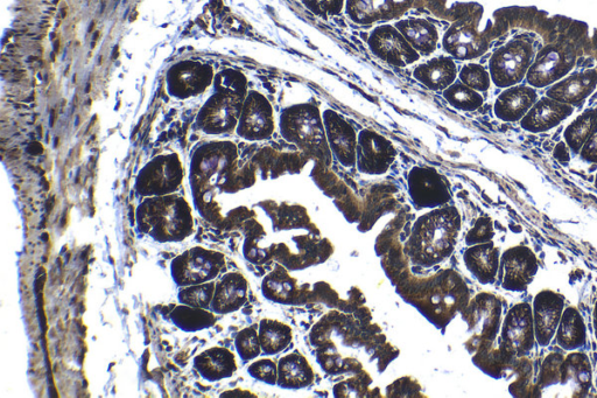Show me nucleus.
<instances>
[{"mask_svg": "<svg viewBox=\"0 0 597 398\" xmlns=\"http://www.w3.org/2000/svg\"><path fill=\"white\" fill-rule=\"evenodd\" d=\"M388 277L404 302L416 307L439 330H445L470 300L465 279L453 269L440 270L430 277H414L407 263Z\"/></svg>", "mask_w": 597, "mask_h": 398, "instance_id": "obj_1", "label": "nucleus"}, {"mask_svg": "<svg viewBox=\"0 0 597 398\" xmlns=\"http://www.w3.org/2000/svg\"><path fill=\"white\" fill-rule=\"evenodd\" d=\"M462 227L459 209L444 206L419 216L404 243V253L417 267L430 269L454 253Z\"/></svg>", "mask_w": 597, "mask_h": 398, "instance_id": "obj_2", "label": "nucleus"}, {"mask_svg": "<svg viewBox=\"0 0 597 398\" xmlns=\"http://www.w3.org/2000/svg\"><path fill=\"white\" fill-rule=\"evenodd\" d=\"M136 228L157 243L184 242L194 233L191 207L177 195L147 199L137 209Z\"/></svg>", "mask_w": 597, "mask_h": 398, "instance_id": "obj_3", "label": "nucleus"}, {"mask_svg": "<svg viewBox=\"0 0 597 398\" xmlns=\"http://www.w3.org/2000/svg\"><path fill=\"white\" fill-rule=\"evenodd\" d=\"M593 387V366L584 352L546 356L536 381L537 397H586Z\"/></svg>", "mask_w": 597, "mask_h": 398, "instance_id": "obj_4", "label": "nucleus"}, {"mask_svg": "<svg viewBox=\"0 0 597 398\" xmlns=\"http://www.w3.org/2000/svg\"><path fill=\"white\" fill-rule=\"evenodd\" d=\"M279 128L286 142L297 146L315 163L332 165L325 123L316 104L299 103L285 108L280 114Z\"/></svg>", "mask_w": 597, "mask_h": 398, "instance_id": "obj_5", "label": "nucleus"}, {"mask_svg": "<svg viewBox=\"0 0 597 398\" xmlns=\"http://www.w3.org/2000/svg\"><path fill=\"white\" fill-rule=\"evenodd\" d=\"M503 304L500 297L490 292H481L462 310L461 316L467 324L469 338L465 347L469 354L477 349L494 344L502 327Z\"/></svg>", "mask_w": 597, "mask_h": 398, "instance_id": "obj_6", "label": "nucleus"}, {"mask_svg": "<svg viewBox=\"0 0 597 398\" xmlns=\"http://www.w3.org/2000/svg\"><path fill=\"white\" fill-rule=\"evenodd\" d=\"M227 269V260L220 251L193 247L171 262V277L179 288L214 282Z\"/></svg>", "mask_w": 597, "mask_h": 398, "instance_id": "obj_7", "label": "nucleus"}, {"mask_svg": "<svg viewBox=\"0 0 597 398\" xmlns=\"http://www.w3.org/2000/svg\"><path fill=\"white\" fill-rule=\"evenodd\" d=\"M535 59V47L530 41L511 40L491 55L488 67L491 81L502 89L521 85Z\"/></svg>", "mask_w": 597, "mask_h": 398, "instance_id": "obj_8", "label": "nucleus"}, {"mask_svg": "<svg viewBox=\"0 0 597 398\" xmlns=\"http://www.w3.org/2000/svg\"><path fill=\"white\" fill-rule=\"evenodd\" d=\"M320 236L309 233L294 236V250L285 242L275 243L273 261L283 264L290 271L305 270L327 262L335 248L332 242Z\"/></svg>", "mask_w": 597, "mask_h": 398, "instance_id": "obj_9", "label": "nucleus"}, {"mask_svg": "<svg viewBox=\"0 0 597 398\" xmlns=\"http://www.w3.org/2000/svg\"><path fill=\"white\" fill-rule=\"evenodd\" d=\"M407 193L418 211L447 206L453 199L446 177L430 166L412 167L407 174Z\"/></svg>", "mask_w": 597, "mask_h": 398, "instance_id": "obj_10", "label": "nucleus"}, {"mask_svg": "<svg viewBox=\"0 0 597 398\" xmlns=\"http://www.w3.org/2000/svg\"><path fill=\"white\" fill-rule=\"evenodd\" d=\"M397 158L395 145L388 138L371 129L358 134L356 167L367 176H383L388 173Z\"/></svg>", "mask_w": 597, "mask_h": 398, "instance_id": "obj_11", "label": "nucleus"}, {"mask_svg": "<svg viewBox=\"0 0 597 398\" xmlns=\"http://www.w3.org/2000/svg\"><path fill=\"white\" fill-rule=\"evenodd\" d=\"M368 46L376 58L393 67L411 66L421 58L395 25L376 26L370 33Z\"/></svg>", "mask_w": 597, "mask_h": 398, "instance_id": "obj_12", "label": "nucleus"}, {"mask_svg": "<svg viewBox=\"0 0 597 398\" xmlns=\"http://www.w3.org/2000/svg\"><path fill=\"white\" fill-rule=\"evenodd\" d=\"M498 338L517 358L532 352L537 340L532 306L529 303H517L511 307L502 321Z\"/></svg>", "mask_w": 597, "mask_h": 398, "instance_id": "obj_13", "label": "nucleus"}, {"mask_svg": "<svg viewBox=\"0 0 597 398\" xmlns=\"http://www.w3.org/2000/svg\"><path fill=\"white\" fill-rule=\"evenodd\" d=\"M538 258L531 248L519 244L504 251L501 255L500 281L502 288L509 292L528 290L538 274Z\"/></svg>", "mask_w": 597, "mask_h": 398, "instance_id": "obj_14", "label": "nucleus"}, {"mask_svg": "<svg viewBox=\"0 0 597 398\" xmlns=\"http://www.w3.org/2000/svg\"><path fill=\"white\" fill-rule=\"evenodd\" d=\"M262 295L275 304L301 306L313 302V285H300L289 269L277 263L275 269L263 278Z\"/></svg>", "mask_w": 597, "mask_h": 398, "instance_id": "obj_15", "label": "nucleus"}, {"mask_svg": "<svg viewBox=\"0 0 597 398\" xmlns=\"http://www.w3.org/2000/svg\"><path fill=\"white\" fill-rule=\"evenodd\" d=\"M182 180V167L177 156H164L153 160L140 172L137 179L139 194L165 195L177 190Z\"/></svg>", "mask_w": 597, "mask_h": 398, "instance_id": "obj_16", "label": "nucleus"}, {"mask_svg": "<svg viewBox=\"0 0 597 398\" xmlns=\"http://www.w3.org/2000/svg\"><path fill=\"white\" fill-rule=\"evenodd\" d=\"M275 116L265 96L251 92L245 100L237 134L250 142L266 141L275 134Z\"/></svg>", "mask_w": 597, "mask_h": 398, "instance_id": "obj_17", "label": "nucleus"}, {"mask_svg": "<svg viewBox=\"0 0 597 398\" xmlns=\"http://www.w3.org/2000/svg\"><path fill=\"white\" fill-rule=\"evenodd\" d=\"M312 178L323 194L333 200L344 219L350 223L360 222L363 214L360 199L343 183V180L329 170V166L315 163Z\"/></svg>", "mask_w": 597, "mask_h": 398, "instance_id": "obj_18", "label": "nucleus"}, {"mask_svg": "<svg viewBox=\"0 0 597 398\" xmlns=\"http://www.w3.org/2000/svg\"><path fill=\"white\" fill-rule=\"evenodd\" d=\"M574 64V54L570 51L549 46L536 55L526 79L533 88H546L566 78Z\"/></svg>", "mask_w": 597, "mask_h": 398, "instance_id": "obj_19", "label": "nucleus"}, {"mask_svg": "<svg viewBox=\"0 0 597 398\" xmlns=\"http://www.w3.org/2000/svg\"><path fill=\"white\" fill-rule=\"evenodd\" d=\"M327 141L333 157L346 169L356 166L358 134L346 118L335 110L326 109L322 113Z\"/></svg>", "mask_w": 597, "mask_h": 398, "instance_id": "obj_20", "label": "nucleus"}, {"mask_svg": "<svg viewBox=\"0 0 597 398\" xmlns=\"http://www.w3.org/2000/svg\"><path fill=\"white\" fill-rule=\"evenodd\" d=\"M564 310L565 297L559 292L543 290L537 293L533 300L532 312L539 346H549L553 338L556 337Z\"/></svg>", "mask_w": 597, "mask_h": 398, "instance_id": "obj_21", "label": "nucleus"}, {"mask_svg": "<svg viewBox=\"0 0 597 398\" xmlns=\"http://www.w3.org/2000/svg\"><path fill=\"white\" fill-rule=\"evenodd\" d=\"M414 0H346V13L357 25H374L402 18Z\"/></svg>", "mask_w": 597, "mask_h": 398, "instance_id": "obj_22", "label": "nucleus"}, {"mask_svg": "<svg viewBox=\"0 0 597 398\" xmlns=\"http://www.w3.org/2000/svg\"><path fill=\"white\" fill-rule=\"evenodd\" d=\"M488 43L467 19H460L449 27L442 38V48L454 60L468 61L482 57Z\"/></svg>", "mask_w": 597, "mask_h": 398, "instance_id": "obj_23", "label": "nucleus"}, {"mask_svg": "<svg viewBox=\"0 0 597 398\" xmlns=\"http://www.w3.org/2000/svg\"><path fill=\"white\" fill-rule=\"evenodd\" d=\"M249 282L241 272L231 271L222 275L216 282L212 310L216 316H227L248 302Z\"/></svg>", "mask_w": 597, "mask_h": 398, "instance_id": "obj_24", "label": "nucleus"}, {"mask_svg": "<svg viewBox=\"0 0 597 398\" xmlns=\"http://www.w3.org/2000/svg\"><path fill=\"white\" fill-rule=\"evenodd\" d=\"M575 108L570 104L561 103L549 96L542 97L535 103L521 123L523 130L530 134H544L557 128L574 114Z\"/></svg>", "mask_w": 597, "mask_h": 398, "instance_id": "obj_25", "label": "nucleus"}, {"mask_svg": "<svg viewBox=\"0 0 597 398\" xmlns=\"http://www.w3.org/2000/svg\"><path fill=\"white\" fill-rule=\"evenodd\" d=\"M309 158L301 151H277L271 148H265L259 151L252 163L261 171L262 178L277 179L285 174H299L305 169Z\"/></svg>", "mask_w": 597, "mask_h": 398, "instance_id": "obj_26", "label": "nucleus"}, {"mask_svg": "<svg viewBox=\"0 0 597 398\" xmlns=\"http://www.w3.org/2000/svg\"><path fill=\"white\" fill-rule=\"evenodd\" d=\"M538 100L537 89L532 86L505 88L495 101L494 114L505 123L521 122Z\"/></svg>", "mask_w": 597, "mask_h": 398, "instance_id": "obj_27", "label": "nucleus"}, {"mask_svg": "<svg viewBox=\"0 0 597 398\" xmlns=\"http://www.w3.org/2000/svg\"><path fill=\"white\" fill-rule=\"evenodd\" d=\"M463 263L477 282L494 284L500 272L501 250L493 241L475 244L463 253Z\"/></svg>", "mask_w": 597, "mask_h": 398, "instance_id": "obj_28", "label": "nucleus"}, {"mask_svg": "<svg viewBox=\"0 0 597 398\" xmlns=\"http://www.w3.org/2000/svg\"><path fill=\"white\" fill-rule=\"evenodd\" d=\"M259 205L269 215L273 230L277 233L302 229L309 234L321 235L320 229L316 227L304 206L287 204V202L277 204V202L271 200L263 201Z\"/></svg>", "mask_w": 597, "mask_h": 398, "instance_id": "obj_29", "label": "nucleus"}, {"mask_svg": "<svg viewBox=\"0 0 597 398\" xmlns=\"http://www.w3.org/2000/svg\"><path fill=\"white\" fill-rule=\"evenodd\" d=\"M196 372L203 380L214 383L228 380L238 369L236 355L226 347H210L193 360Z\"/></svg>", "mask_w": 597, "mask_h": 398, "instance_id": "obj_30", "label": "nucleus"}, {"mask_svg": "<svg viewBox=\"0 0 597 398\" xmlns=\"http://www.w3.org/2000/svg\"><path fill=\"white\" fill-rule=\"evenodd\" d=\"M596 87L597 71L596 69H587V71L568 75L563 80L554 83L547 90V96L575 108L584 103L595 92Z\"/></svg>", "mask_w": 597, "mask_h": 398, "instance_id": "obj_31", "label": "nucleus"}, {"mask_svg": "<svg viewBox=\"0 0 597 398\" xmlns=\"http://www.w3.org/2000/svg\"><path fill=\"white\" fill-rule=\"evenodd\" d=\"M458 75V66L449 55L427 60L413 71V78L432 92H444L458 79Z\"/></svg>", "mask_w": 597, "mask_h": 398, "instance_id": "obj_32", "label": "nucleus"}, {"mask_svg": "<svg viewBox=\"0 0 597 398\" xmlns=\"http://www.w3.org/2000/svg\"><path fill=\"white\" fill-rule=\"evenodd\" d=\"M315 372L304 354L294 351L278 361L277 386L286 390H301L311 387Z\"/></svg>", "mask_w": 597, "mask_h": 398, "instance_id": "obj_33", "label": "nucleus"}, {"mask_svg": "<svg viewBox=\"0 0 597 398\" xmlns=\"http://www.w3.org/2000/svg\"><path fill=\"white\" fill-rule=\"evenodd\" d=\"M395 26L409 41L420 57H430L438 50L440 34L438 27L424 18H404L397 20Z\"/></svg>", "mask_w": 597, "mask_h": 398, "instance_id": "obj_34", "label": "nucleus"}, {"mask_svg": "<svg viewBox=\"0 0 597 398\" xmlns=\"http://www.w3.org/2000/svg\"><path fill=\"white\" fill-rule=\"evenodd\" d=\"M516 358L517 356L509 348L501 344L500 341L497 344L495 341L494 344L477 349L472 360L481 372L493 379L500 380L511 372Z\"/></svg>", "mask_w": 597, "mask_h": 398, "instance_id": "obj_35", "label": "nucleus"}, {"mask_svg": "<svg viewBox=\"0 0 597 398\" xmlns=\"http://www.w3.org/2000/svg\"><path fill=\"white\" fill-rule=\"evenodd\" d=\"M556 338L558 346L566 352L579 351L586 346L587 327L585 319L577 307H565Z\"/></svg>", "mask_w": 597, "mask_h": 398, "instance_id": "obj_36", "label": "nucleus"}, {"mask_svg": "<svg viewBox=\"0 0 597 398\" xmlns=\"http://www.w3.org/2000/svg\"><path fill=\"white\" fill-rule=\"evenodd\" d=\"M245 236L243 243V256L252 264H265L273 261V248L275 243L263 246L266 239V232L261 223L254 219V216L245 221L241 226Z\"/></svg>", "mask_w": 597, "mask_h": 398, "instance_id": "obj_37", "label": "nucleus"}, {"mask_svg": "<svg viewBox=\"0 0 597 398\" xmlns=\"http://www.w3.org/2000/svg\"><path fill=\"white\" fill-rule=\"evenodd\" d=\"M258 334L263 354L268 356L283 353L293 341L292 327L277 319L259 321Z\"/></svg>", "mask_w": 597, "mask_h": 398, "instance_id": "obj_38", "label": "nucleus"}, {"mask_svg": "<svg viewBox=\"0 0 597 398\" xmlns=\"http://www.w3.org/2000/svg\"><path fill=\"white\" fill-rule=\"evenodd\" d=\"M168 319L175 327L186 333L209 330L216 324V314L212 310L184 304L175 306Z\"/></svg>", "mask_w": 597, "mask_h": 398, "instance_id": "obj_39", "label": "nucleus"}, {"mask_svg": "<svg viewBox=\"0 0 597 398\" xmlns=\"http://www.w3.org/2000/svg\"><path fill=\"white\" fill-rule=\"evenodd\" d=\"M397 201L392 197L388 186L377 188L368 198V204L363 206V214L358 222V230L361 233H367L375 227L376 222L386 213L395 211Z\"/></svg>", "mask_w": 597, "mask_h": 398, "instance_id": "obj_40", "label": "nucleus"}, {"mask_svg": "<svg viewBox=\"0 0 597 398\" xmlns=\"http://www.w3.org/2000/svg\"><path fill=\"white\" fill-rule=\"evenodd\" d=\"M315 356L323 372L329 375H354L364 369L360 360L354 356L343 355L337 349L316 348Z\"/></svg>", "mask_w": 597, "mask_h": 398, "instance_id": "obj_41", "label": "nucleus"}, {"mask_svg": "<svg viewBox=\"0 0 597 398\" xmlns=\"http://www.w3.org/2000/svg\"><path fill=\"white\" fill-rule=\"evenodd\" d=\"M514 380L509 384V393L514 397H537L536 382L533 380L535 369L528 355L519 356L512 365Z\"/></svg>", "mask_w": 597, "mask_h": 398, "instance_id": "obj_42", "label": "nucleus"}, {"mask_svg": "<svg viewBox=\"0 0 597 398\" xmlns=\"http://www.w3.org/2000/svg\"><path fill=\"white\" fill-rule=\"evenodd\" d=\"M597 123V108L588 109L568 125L564 142L574 155H579Z\"/></svg>", "mask_w": 597, "mask_h": 398, "instance_id": "obj_43", "label": "nucleus"}, {"mask_svg": "<svg viewBox=\"0 0 597 398\" xmlns=\"http://www.w3.org/2000/svg\"><path fill=\"white\" fill-rule=\"evenodd\" d=\"M442 96H444L449 106L463 111V113H474V111L482 108L484 103L481 93L466 86L460 80L455 81L452 86L445 89Z\"/></svg>", "mask_w": 597, "mask_h": 398, "instance_id": "obj_44", "label": "nucleus"}, {"mask_svg": "<svg viewBox=\"0 0 597 398\" xmlns=\"http://www.w3.org/2000/svg\"><path fill=\"white\" fill-rule=\"evenodd\" d=\"M374 382L367 370H361L350 379L335 384L333 395L337 398L372 397L370 386Z\"/></svg>", "mask_w": 597, "mask_h": 398, "instance_id": "obj_45", "label": "nucleus"}, {"mask_svg": "<svg viewBox=\"0 0 597 398\" xmlns=\"http://www.w3.org/2000/svg\"><path fill=\"white\" fill-rule=\"evenodd\" d=\"M215 285L216 283L214 281L198 285L184 286V288H180L178 293L179 303L210 310V305H212L213 302Z\"/></svg>", "mask_w": 597, "mask_h": 398, "instance_id": "obj_46", "label": "nucleus"}, {"mask_svg": "<svg viewBox=\"0 0 597 398\" xmlns=\"http://www.w3.org/2000/svg\"><path fill=\"white\" fill-rule=\"evenodd\" d=\"M235 349L238 358L244 363L258 359L263 353L258 328L250 326L238 332L235 338Z\"/></svg>", "mask_w": 597, "mask_h": 398, "instance_id": "obj_47", "label": "nucleus"}, {"mask_svg": "<svg viewBox=\"0 0 597 398\" xmlns=\"http://www.w3.org/2000/svg\"><path fill=\"white\" fill-rule=\"evenodd\" d=\"M459 79L466 86L479 93H486L493 85L489 69L479 64H467L461 68Z\"/></svg>", "mask_w": 597, "mask_h": 398, "instance_id": "obj_48", "label": "nucleus"}, {"mask_svg": "<svg viewBox=\"0 0 597 398\" xmlns=\"http://www.w3.org/2000/svg\"><path fill=\"white\" fill-rule=\"evenodd\" d=\"M248 374L258 382L276 386L278 382V362L270 358L254 360L248 367Z\"/></svg>", "mask_w": 597, "mask_h": 398, "instance_id": "obj_49", "label": "nucleus"}, {"mask_svg": "<svg viewBox=\"0 0 597 398\" xmlns=\"http://www.w3.org/2000/svg\"><path fill=\"white\" fill-rule=\"evenodd\" d=\"M386 397H426L423 387L412 376H403L386 387Z\"/></svg>", "mask_w": 597, "mask_h": 398, "instance_id": "obj_50", "label": "nucleus"}, {"mask_svg": "<svg viewBox=\"0 0 597 398\" xmlns=\"http://www.w3.org/2000/svg\"><path fill=\"white\" fill-rule=\"evenodd\" d=\"M301 3L313 15L323 19L340 16L346 9V0H301Z\"/></svg>", "mask_w": 597, "mask_h": 398, "instance_id": "obj_51", "label": "nucleus"}, {"mask_svg": "<svg viewBox=\"0 0 597 398\" xmlns=\"http://www.w3.org/2000/svg\"><path fill=\"white\" fill-rule=\"evenodd\" d=\"M495 237L494 222L489 216H481L470 228L466 235L465 242L468 247L475 244L487 243L493 241Z\"/></svg>", "mask_w": 597, "mask_h": 398, "instance_id": "obj_52", "label": "nucleus"}, {"mask_svg": "<svg viewBox=\"0 0 597 398\" xmlns=\"http://www.w3.org/2000/svg\"><path fill=\"white\" fill-rule=\"evenodd\" d=\"M399 349L390 344L386 339L379 342V344L372 352L371 360H377V369L379 373H383L393 360L399 356Z\"/></svg>", "mask_w": 597, "mask_h": 398, "instance_id": "obj_53", "label": "nucleus"}, {"mask_svg": "<svg viewBox=\"0 0 597 398\" xmlns=\"http://www.w3.org/2000/svg\"><path fill=\"white\" fill-rule=\"evenodd\" d=\"M580 158L587 164H597V123L591 136L588 137L584 148L581 149Z\"/></svg>", "mask_w": 597, "mask_h": 398, "instance_id": "obj_54", "label": "nucleus"}, {"mask_svg": "<svg viewBox=\"0 0 597 398\" xmlns=\"http://www.w3.org/2000/svg\"><path fill=\"white\" fill-rule=\"evenodd\" d=\"M553 156L561 164H567L571 162V150L568 148L565 142H560L557 144L556 148H554Z\"/></svg>", "mask_w": 597, "mask_h": 398, "instance_id": "obj_55", "label": "nucleus"}, {"mask_svg": "<svg viewBox=\"0 0 597 398\" xmlns=\"http://www.w3.org/2000/svg\"><path fill=\"white\" fill-rule=\"evenodd\" d=\"M220 397H257L256 394L252 393L250 390H245L241 388H236L233 390L223 391Z\"/></svg>", "mask_w": 597, "mask_h": 398, "instance_id": "obj_56", "label": "nucleus"}, {"mask_svg": "<svg viewBox=\"0 0 597 398\" xmlns=\"http://www.w3.org/2000/svg\"><path fill=\"white\" fill-rule=\"evenodd\" d=\"M593 327H594L595 339L597 341V300H596V303H595L594 309H593Z\"/></svg>", "mask_w": 597, "mask_h": 398, "instance_id": "obj_57", "label": "nucleus"}, {"mask_svg": "<svg viewBox=\"0 0 597 398\" xmlns=\"http://www.w3.org/2000/svg\"><path fill=\"white\" fill-rule=\"evenodd\" d=\"M95 27V23H91L88 32H93V29Z\"/></svg>", "mask_w": 597, "mask_h": 398, "instance_id": "obj_58", "label": "nucleus"}, {"mask_svg": "<svg viewBox=\"0 0 597 398\" xmlns=\"http://www.w3.org/2000/svg\"><path fill=\"white\" fill-rule=\"evenodd\" d=\"M595 187L597 188V173H596V177H595Z\"/></svg>", "mask_w": 597, "mask_h": 398, "instance_id": "obj_59", "label": "nucleus"}]
</instances>
